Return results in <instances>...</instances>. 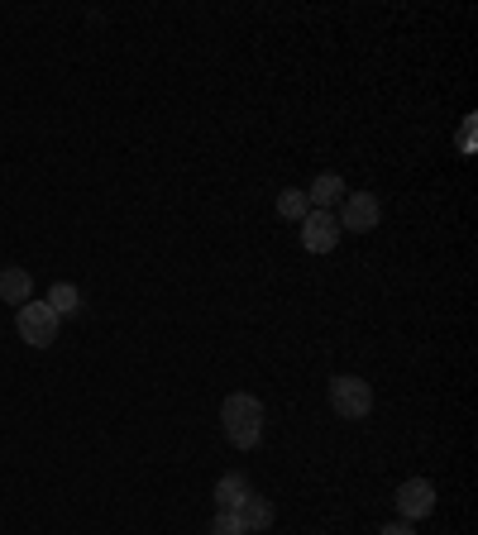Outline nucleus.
Segmentation results:
<instances>
[{
    "label": "nucleus",
    "instance_id": "1",
    "mask_svg": "<svg viewBox=\"0 0 478 535\" xmlns=\"http://www.w3.org/2000/svg\"><path fill=\"white\" fill-rule=\"evenodd\" d=\"M220 430L235 450H254L263 440V402L254 392H230L220 402Z\"/></svg>",
    "mask_w": 478,
    "mask_h": 535
},
{
    "label": "nucleus",
    "instance_id": "2",
    "mask_svg": "<svg viewBox=\"0 0 478 535\" xmlns=\"http://www.w3.org/2000/svg\"><path fill=\"white\" fill-rule=\"evenodd\" d=\"M58 325H63V316H58L48 301H24L20 311H15V330H20V340L34 344V349H48V344L58 340Z\"/></svg>",
    "mask_w": 478,
    "mask_h": 535
},
{
    "label": "nucleus",
    "instance_id": "3",
    "mask_svg": "<svg viewBox=\"0 0 478 535\" xmlns=\"http://www.w3.org/2000/svg\"><path fill=\"white\" fill-rule=\"evenodd\" d=\"M330 407L335 416H345V421H364L373 411V387L359 378V373H340L335 383H330Z\"/></svg>",
    "mask_w": 478,
    "mask_h": 535
},
{
    "label": "nucleus",
    "instance_id": "4",
    "mask_svg": "<svg viewBox=\"0 0 478 535\" xmlns=\"http://www.w3.org/2000/svg\"><path fill=\"white\" fill-rule=\"evenodd\" d=\"M378 220H383V206L373 192H354L340 201V230H349V235H369V230H378Z\"/></svg>",
    "mask_w": 478,
    "mask_h": 535
},
{
    "label": "nucleus",
    "instance_id": "5",
    "mask_svg": "<svg viewBox=\"0 0 478 535\" xmlns=\"http://www.w3.org/2000/svg\"><path fill=\"white\" fill-rule=\"evenodd\" d=\"M340 244V220L335 211H311L302 220V249L306 254H330Z\"/></svg>",
    "mask_w": 478,
    "mask_h": 535
},
{
    "label": "nucleus",
    "instance_id": "6",
    "mask_svg": "<svg viewBox=\"0 0 478 535\" xmlns=\"http://www.w3.org/2000/svg\"><path fill=\"white\" fill-rule=\"evenodd\" d=\"M435 512V488H431V478H407L402 488H397V516L402 521H421V516H431Z\"/></svg>",
    "mask_w": 478,
    "mask_h": 535
},
{
    "label": "nucleus",
    "instance_id": "7",
    "mask_svg": "<svg viewBox=\"0 0 478 535\" xmlns=\"http://www.w3.org/2000/svg\"><path fill=\"white\" fill-rule=\"evenodd\" d=\"M254 493V483H249V473H220L216 483V512H239V502Z\"/></svg>",
    "mask_w": 478,
    "mask_h": 535
},
{
    "label": "nucleus",
    "instance_id": "8",
    "mask_svg": "<svg viewBox=\"0 0 478 535\" xmlns=\"http://www.w3.org/2000/svg\"><path fill=\"white\" fill-rule=\"evenodd\" d=\"M239 521H244V531L254 535V531H268V526H273V521H278V507H273V502H268V497H259V493H249L244 497V502H239Z\"/></svg>",
    "mask_w": 478,
    "mask_h": 535
},
{
    "label": "nucleus",
    "instance_id": "9",
    "mask_svg": "<svg viewBox=\"0 0 478 535\" xmlns=\"http://www.w3.org/2000/svg\"><path fill=\"white\" fill-rule=\"evenodd\" d=\"M306 201H311V211H335V201H345L340 172H321V177L306 187Z\"/></svg>",
    "mask_w": 478,
    "mask_h": 535
},
{
    "label": "nucleus",
    "instance_id": "10",
    "mask_svg": "<svg viewBox=\"0 0 478 535\" xmlns=\"http://www.w3.org/2000/svg\"><path fill=\"white\" fill-rule=\"evenodd\" d=\"M0 301H10L20 311L24 301H34V278L29 268H0Z\"/></svg>",
    "mask_w": 478,
    "mask_h": 535
},
{
    "label": "nucleus",
    "instance_id": "11",
    "mask_svg": "<svg viewBox=\"0 0 478 535\" xmlns=\"http://www.w3.org/2000/svg\"><path fill=\"white\" fill-rule=\"evenodd\" d=\"M278 215L292 220V225H302L306 215H311V201H306L302 187H283V192H278Z\"/></svg>",
    "mask_w": 478,
    "mask_h": 535
},
{
    "label": "nucleus",
    "instance_id": "12",
    "mask_svg": "<svg viewBox=\"0 0 478 535\" xmlns=\"http://www.w3.org/2000/svg\"><path fill=\"white\" fill-rule=\"evenodd\" d=\"M48 306H53L58 316H77V311H82V292H77L72 282H53V292H48Z\"/></svg>",
    "mask_w": 478,
    "mask_h": 535
},
{
    "label": "nucleus",
    "instance_id": "13",
    "mask_svg": "<svg viewBox=\"0 0 478 535\" xmlns=\"http://www.w3.org/2000/svg\"><path fill=\"white\" fill-rule=\"evenodd\" d=\"M211 535H249V531H244V521H239L235 512H216V521H211Z\"/></svg>",
    "mask_w": 478,
    "mask_h": 535
},
{
    "label": "nucleus",
    "instance_id": "14",
    "mask_svg": "<svg viewBox=\"0 0 478 535\" xmlns=\"http://www.w3.org/2000/svg\"><path fill=\"white\" fill-rule=\"evenodd\" d=\"M378 535H416V531H412V521H388Z\"/></svg>",
    "mask_w": 478,
    "mask_h": 535
},
{
    "label": "nucleus",
    "instance_id": "15",
    "mask_svg": "<svg viewBox=\"0 0 478 535\" xmlns=\"http://www.w3.org/2000/svg\"><path fill=\"white\" fill-rule=\"evenodd\" d=\"M459 149H474V120H464V129H459Z\"/></svg>",
    "mask_w": 478,
    "mask_h": 535
}]
</instances>
